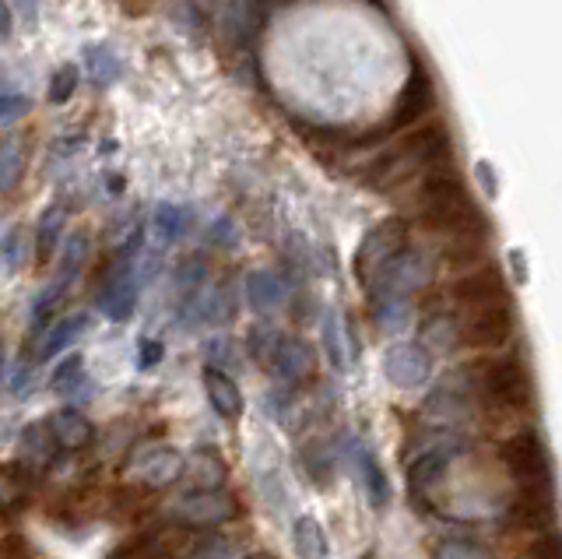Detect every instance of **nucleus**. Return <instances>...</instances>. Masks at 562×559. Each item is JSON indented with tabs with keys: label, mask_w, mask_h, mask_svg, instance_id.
<instances>
[{
	"label": "nucleus",
	"mask_w": 562,
	"mask_h": 559,
	"mask_svg": "<svg viewBox=\"0 0 562 559\" xmlns=\"http://www.w3.org/2000/svg\"><path fill=\"white\" fill-rule=\"evenodd\" d=\"M415 215L432 236L443 239L447 257L453 265H464V260L482 254L488 225L453 169L429 172V177L422 180L415 194Z\"/></svg>",
	"instance_id": "f257e3e1"
},
{
	"label": "nucleus",
	"mask_w": 562,
	"mask_h": 559,
	"mask_svg": "<svg viewBox=\"0 0 562 559\" xmlns=\"http://www.w3.org/2000/svg\"><path fill=\"white\" fill-rule=\"evenodd\" d=\"M468 409L492 415H517L535 409V373L520 356H479L461 362L443 380Z\"/></svg>",
	"instance_id": "f03ea898"
},
{
	"label": "nucleus",
	"mask_w": 562,
	"mask_h": 559,
	"mask_svg": "<svg viewBox=\"0 0 562 559\" xmlns=\"http://www.w3.org/2000/svg\"><path fill=\"white\" fill-rule=\"evenodd\" d=\"M450 134L443 124H426L418 131H408L394 142L386 152L373 155L359 172H362V183L380 190V194H391V190L412 183L415 177L426 180L429 172L439 169H450Z\"/></svg>",
	"instance_id": "7ed1b4c3"
},
{
	"label": "nucleus",
	"mask_w": 562,
	"mask_h": 559,
	"mask_svg": "<svg viewBox=\"0 0 562 559\" xmlns=\"http://www.w3.org/2000/svg\"><path fill=\"white\" fill-rule=\"evenodd\" d=\"M499 461L520 493H555L552 454L538 429H520L499 444Z\"/></svg>",
	"instance_id": "20e7f679"
},
{
	"label": "nucleus",
	"mask_w": 562,
	"mask_h": 559,
	"mask_svg": "<svg viewBox=\"0 0 562 559\" xmlns=\"http://www.w3.org/2000/svg\"><path fill=\"white\" fill-rule=\"evenodd\" d=\"M471 450V436L464 433H447V436H436V440L412 458L408 471H404V485H408V496L418 511H426V500L439 489V482L447 479L450 465L461 458V454Z\"/></svg>",
	"instance_id": "39448f33"
},
{
	"label": "nucleus",
	"mask_w": 562,
	"mask_h": 559,
	"mask_svg": "<svg viewBox=\"0 0 562 559\" xmlns=\"http://www.w3.org/2000/svg\"><path fill=\"white\" fill-rule=\"evenodd\" d=\"M239 514V503L225 489H190L169 506V517L183 528H218Z\"/></svg>",
	"instance_id": "423d86ee"
},
{
	"label": "nucleus",
	"mask_w": 562,
	"mask_h": 559,
	"mask_svg": "<svg viewBox=\"0 0 562 559\" xmlns=\"http://www.w3.org/2000/svg\"><path fill=\"white\" fill-rule=\"evenodd\" d=\"M190 541L193 538H187L183 524H151V528H140L131 538H123L105 559H183Z\"/></svg>",
	"instance_id": "0eeeda50"
},
{
	"label": "nucleus",
	"mask_w": 562,
	"mask_h": 559,
	"mask_svg": "<svg viewBox=\"0 0 562 559\" xmlns=\"http://www.w3.org/2000/svg\"><path fill=\"white\" fill-rule=\"evenodd\" d=\"M131 479L140 482L145 489H169L183 479L187 461L183 454L169 447V444H148V447H137L134 458L127 461Z\"/></svg>",
	"instance_id": "6e6552de"
},
{
	"label": "nucleus",
	"mask_w": 562,
	"mask_h": 559,
	"mask_svg": "<svg viewBox=\"0 0 562 559\" xmlns=\"http://www.w3.org/2000/svg\"><path fill=\"white\" fill-rule=\"evenodd\" d=\"M401 250H404V222L401 219L380 222L376 230L362 239V247L356 254V278L362 286H369Z\"/></svg>",
	"instance_id": "1a4fd4ad"
},
{
	"label": "nucleus",
	"mask_w": 562,
	"mask_h": 559,
	"mask_svg": "<svg viewBox=\"0 0 562 559\" xmlns=\"http://www.w3.org/2000/svg\"><path fill=\"white\" fill-rule=\"evenodd\" d=\"M383 377L401 391H415L432 377V356L426 345L418 342H401L394 345L383 359Z\"/></svg>",
	"instance_id": "9d476101"
},
{
	"label": "nucleus",
	"mask_w": 562,
	"mask_h": 559,
	"mask_svg": "<svg viewBox=\"0 0 562 559\" xmlns=\"http://www.w3.org/2000/svg\"><path fill=\"white\" fill-rule=\"evenodd\" d=\"M341 458L348 465H356L359 479H362L366 493H369V503H373V506L391 503V479H386V471H383V465H380V458L373 450H369L362 440H356V436H341Z\"/></svg>",
	"instance_id": "9b49d317"
},
{
	"label": "nucleus",
	"mask_w": 562,
	"mask_h": 559,
	"mask_svg": "<svg viewBox=\"0 0 562 559\" xmlns=\"http://www.w3.org/2000/svg\"><path fill=\"white\" fill-rule=\"evenodd\" d=\"M268 370L292 388V383H303L313 373V348L303 338H278L274 353L268 359Z\"/></svg>",
	"instance_id": "f8f14e48"
},
{
	"label": "nucleus",
	"mask_w": 562,
	"mask_h": 559,
	"mask_svg": "<svg viewBox=\"0 0 562 559\" xmlns=\"http://www.w3.org/2000/svg\"><path fill=\"white\" fill-rule=\"evenodd\" d=\"M134 306H137V282L127 268V260H123V265L110 275V282L99 289V310L110 321L123 324V321H131Z\"/></svg>",
	"instance_id": "ddd939ff"
},
{
	"label": "nucleus",
	"mask_w": 562,
	"mask_h": 559,
	"mask_svg": "<svg viewBox=\"0 0 562 559\" xmlns=\"http://www.w3.org/2000/svg\"><path fill=\"white\" fill-rule=\"evenodd\" d=\"M295 465L303 468V476L316 485V489H330L334 479H338V454L327 440L313 436L303 447L295 450Z\"/></svg>",
	"instance_id": "4468645a"
},
{
	"label": "nucleus",
	"mask_w": 562,
	"mask_h": 559,
	"mask_svg": "<svg viewBox=\"0 0 562 559\" xmlns=\"http://www.w3.org/2000/svg\"><path fill=\"white\" fill-rule=\"evenodd\" d=\"M46 426L53 433V440H57L60 450H81L95 440V426H92V418H88L85 412L78 409H57L49 418H46Z\"/></svg>",
	"instance_id": "2eb2a0df"
},
{
	"label": "nucleus",
	"mask_w": 562,
	"mask_h": 559,
	"mask_svg": "<svg viewBox=\"0 0 562 559\" xmlns=\"http://www.w3.org/2000/svg\"><path fill=\"white\" fill-rule=\"evenodd\" d=\"M204 394L211 401V409L218 412V418L225 423H236L243 415V394L239 383L228 377L225 370H215V366H204Z\"/></svg>",
	"instance_id": "dca6fc26"
},
{
	"label": "nucleus",
	"mask_w": 562,
	"mask_h": 559,
	"mask_svg": "<svg viewBox=\"0 0 562 559\" xmlns=\"http://www.w3.org/2000/svg\"><path fill=\"white\" fill-rule=\"evenodd\" d=\"M88 331V313H70V317H60L46 327V335L40 342V356L35 359H57L64 356L70 345H75Z\"/></svg>",
	"instance_id": "f3484780"
},
{
	"label": "nucleus",
	"mask_w": 562,
	"mask_h": 559,
	"mask_svg": "<svg viewBox=\"0 0 562 559\" xmlns=\"http://www.w3.org/2000/svg\"><path fill=\"white\" fill-rule=\"evenodd\" d=\"M289 538H292V549H295L299 559H324L330 552V541H327L324 524L316 521V517H310V514L292 521Z\"/></svg>",
	"instance_id": "a211bd4d"
},
{
	"label": "nucleus",
	"mask_w": 562,
	"mask_h": 559,
	"mask_svg": "<svg viewBox=\"0 0 562 559\" xmlns=\"http://www.w3.org/2000/svg\"><path fill=\"white\" fill-rule=\"evenodd\" d=\"M85 75H88V81L95 85V89H110L113 81H120L123 64H120V57L113 54L110 46L92 43V46H85Z\"/></svg>",
	"instance_id": "6ab92c4d"
},
{
	"label": "nucleus",
	"mask_w": 562,
	"mask_h": 559,
	"mask_svg": "<svg viewBox=\"0 0 562 559\" xmlns=\"http://www.w3.org/2000/svg\"><path fill=\"white\" fill-rule=\"evenodd\" d=\"M25 177V142L22 137H0V198L18 190Z\"/></svg>",
	"instance_id": "aec40b11"
},
{
	"label": "nucleus",
	"mask_w": 562,
	"mask_h": 559,
	"mask_svg": "<svg viewBox=\"0 0 562 559\" xmlns=\"http://www.w3.org/2000/svg\"><path fill=\"white\" fill-rule=\"evenodd\" d=\"M57 450L60 447H57V440H53L46 423H35L22 433V465H29V471H43Z\"/></svg>",
	"instance_id": "412c9836"
},
{
	"label": "nucleus",
	"mask_w": 562,
	"mask_h": 559,
	"mask_svg": "<svg viewBox=\"0 0 562 559\" xmlns=\"http://www.w3.org/2000/svg\"><path fill=\"white\" fill-rule=\"evenodd\" d=\"M246 300H250L257 313H274L281 300H285V289H281L274 271H254L246 278Z\"/></svg>",
	"instance_id": "4be33fe9"
},
{
	"label": "nucleus",
	"mask_w": 562,
	"mask_h": 559,
	"mask_svg": "<svg viewBox=\"0 0 562 559\" xmlns=\"http://www.w3.org/2000/svg\"><path fill=\"white\" fill-rule=\"evenodd\" d=\"M64 219H67L64 204L53 201L43 212L40 225H35V257H40V265H46V260L57 254V243H60V233H64Z\"/></svg>",
	"instance_id": "5701e85b"
},
{
	"label": "nucleus",
	"mask_w": 562,
	"mask_h": 559,
	"mask_svg": "<svg viewBox=\"0 0 562 559\" xmlns=\"http://www.w3.org/2000/svg\"><path fill=\"white\" fill-rule=\"evenodd\" d=\"M29 503V468L0 465V514H11Z\"/></svg>",
	"instance_id": "b1692460"
},
{
	"label": "nucleus",
	"mask_w": 562,
	"mask_h": 559,
	"mask_svg": "<svg viewBox=\"0 0 562 559\" xmlns=\"http://www.w3.org/2000/svg\"><path fill=\"white\" fill-rule=\"evenodd\" d=\"M85 383H88V373H85V359L81 356H67L57 362V370L49 377V388L64 394V398H75V394H85Z\"/></svg>",
	"instance_id": "393cba45"
},
{
	"label": "nucleus",
	"mask_w": 562,
	"mask_h": 559,
	"mask_svg": "<svg viewBox=\"0 0 562 559\" xmlns=\"http://www.w3.org/2000/svg\"><path fill=\"white\" fill-rule=\"evenodd\" d=\"M85 257H88V236L85 233H70L64 239V247H60V260H57L60 278H57V282H64V286L75 282L78 271L85 268Z\"/></svg>",
	"instance_id": "a878e982"
},
{
	"label": "nucleus",
	"mask_w": 562,
	"mask_h": 559,
	"mask_svg": "<svg viewBox=\"0 0 562 559\" xmlns=\"http://www.w3.org/2000/svg\"><path fill=\"white\" fill-rule=\"evenodd\" d=\"M257 489H260V496L263 503H268V511L271 514H281L285 511V503H289V493H285V482H281V468L278 465H257Z\"/></svg>",
	"instance_id": "bb28decb"
},
{
	"label": "nucleus",
	"mask_w": 562,
	"mask_h": 559,
	"mask_svg": "<svg viewBox=\"0 0 562 559\" xmlns=\"http://www.w3.org/2000/svg\"><path fill=\"white\" fill-rule=\"evenodd\" d=\"M190 222H193V215L187 212V208H180V204H162L155 212V233L162 236L166 243H172V239H180L190 230Z\"/></svg>",
	"instance_id": "cd10ccee"
},
{
	"label": "nucleus",
	"mask_w": 562,
	"mask_h": 559,
	"mask_svg": "<svg viewBox=\"0 0 562 559\" xmlns=\"http://www.w3.org/2000/svg\"><path fill=\"white\" fill-rule=\"evenodd\" d=\"M432 559H492V552L474 538H439L432 546Z\"/></svg>",
	"instance_id": "c85d7f7f"
},
{
	"label": "nucleus",
	"mask_w": 562,
	"mask_h": 559,
	"mask_svg": "<svg viewBox=\"0 0 562 559\" xmlns=\"http://www.w3.org/2000/svg\"><path fill=\"white\" fill-rule=\"evenodd\" d=\"M78 85H81V71H78L75 64H64V67H57V71H53L46 99L53 102V107H64V102L78 92Z\"/></svg>",
	"instance_id": "c756f323"
},
{
	"label": "nucleus",
	"mask_w": 562,
	"mask_h": 559,
	"mask_svg": "<svg viewBox=\"0 0 562 559\" xmlns=\"http://www.w3.org/2000/svg\"><path fill=\"white\" fill-rule=\"evenodd\" d=\"M0 260L8 265V271H18L29 260V236L22 225H14V230L0 239Z\"/></svg>",
	"instance_id": "7c9ffc66"
},
{
	"label": "nucleus",
	"mask_w": 562,
	"mask_h": 559,
	"mask_svg": "<svg viewBox=\"0 0 562 559\" xmlns=\"http://www.w3.org/2000/svg\"><path fill=\"white\" fill-rule=\"evenodd\" d=\"M198 485L201 489H222L225 482V465L218 461L215 450H201V461H198Z\"/></svg>",
	"instance_id": "2f4dec72"
},
{
	"label": "nucleus",
	"mask_w": 562,
	"mask_h": 559,
	"mask_svg": "<svg viewBox=\"0 0 562 559\" xmlns=\"http://www.w3.org/2000/svg\"><path fill=\"white\" fill-rule=\"evenodd\" d=\"M321 342H324V353H327L330 366H334V370H341V366H345V348H341V331H338V317H327V321H324Z\"/></svg>",
	"instance_id": "473e14b6"
},
{
	"label": "nucleus",
	"mask_w": 562,
	"mask_h": 559,
	"mask_svg": "<svg viewBox=\"0 0 562 559\" xmlns=\"http://www.w3.org/2000/svg\"><path fill=\"white\" fill-rule=\"evenodd\" d=\"M32 110V102L22 92H0V124H18Z\"/></svg>",
	"instance_id": "72a5a7b5"
},
{
	"label": "nucleus",
	"mask_w": 562,
	"mask_h": 559,
	"mask_svg": "<svg viewBox=\"0 0 562 559\" xmlns=\"http://www.w3.org/2000/svg\"><path fill=\"white\" fill-rule=\"evenodd\" d=\"M527 559H562V535L559 532H549L531 552H527Z\"/></svg>",
	"instance_id": "f704fd0d"
},
{
	"label": "nucleus",
	"mask_w": 562,
	"mask_h": 559,
	"mask_svg": "<svg viewBox=\"0 0 562 559\" xmlns=\"http://www.w3.org/2000/svg\"><path fill=\"white\" fill-rule=\"evenodd\" d=\"M158 359H162V345H158V342H140L137 345V366H140V370H151V366H158Z\"/></svg>",
	"instance_id": "c9c22d12"
},
{
	"label": "nucleus",
	"mask_w": 562,
	"mask_h": 559,
	"mask_svg": "<svg viewBox=\"0 0 562 559\" xmlns=\"http://www.w3.org/2000/svg\"><path fill=\"white\" fill-rule=\"evenodd\" d=\"M11 29H14V11L8 0H0V40H8Z\"/></svg>",
	"instance_id": "e433bc0d"
},
{
	"label": "nucleus",
	"mask_w": 562,
	"mask_h": 559,
	"mask_svg": "<svg viewBox=\"0 0 562 559\" xmlns=\"http://www.w3.org/2000/svg\"><path fill=\"white\" fill-rule=\"evenodd\" d=\"M250 559H271V556H250Z\"/></svg>",
	"instance_id": "4c0bfd02"
}]
</instances>
